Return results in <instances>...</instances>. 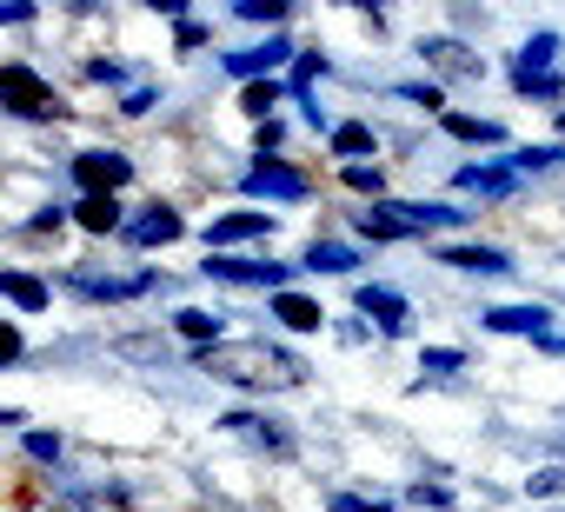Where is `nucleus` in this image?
Returning a JSON list of instances; mask_svg holds the SVG:
<instances>
[{
  "label": "nucleus",
  "mask_w": 565,
  "mask_h": 512,
  "mask_svg": "<svg viewBox=\"0 0 565 512\" xmlns=\"http://www.w3.org/2000/svg\"><path fill=\"white\" fill-rule=\"evenodd\" d=\"M200 366L226 386H253V393H294L307 380V360H294L287 346H266V340H220L200 353Z\"/></svg>",
  "instance_id": "nucleus-1"
},
{
  "label": "nucleus",
  "mask_w": 565,
  "mask_h": 512,
  "mask_svg": "<svg viewBox=\"0 0 565 512\" xmlns=\"http://www.w3.org/2000/svg\"><path fill=\"white\" fill-rule=\"evenodd\" d=\"M452 220H466V213H452V206H366L360 233L366 239H419V233L452 226Z\"/></svg>",
  "instance_id": "nucleus-2"
},
{
  "label": "nucleus",
  "mask_w": 565,
  "mask_h": 512,
  "mask_svg": "<svg viewBox=\"0 0 565 512\" xmlns=\"http://www.w3.org/2000/svg\"><path fill=\"white\" fill-rule=\"evenodd\" d=\"M0 100H8L14 114H28V120H61L67 114V100L41 74H28V67H0Z\"/></svg>",
  "instance_id": "nucleus-3"
},
{
  "label": "nucleus",
  "mask_w": 565,
  "mask_h": 512,
  "mask_svg": "<svg viewBox=\"0 0 565 512\" xmlns=\"http://www.w3.org/2000/svg\"><path fill=\"white\" fill-rule=\"evenodd\" d=\"M552 61H558V34L545 28V34H532V41L519 47V67H512V81H519V94H539V100H558V81H552Z\"/></svg>",
  "instance_id": "nucleus-4"
},
{
  "label": "nucleus",
  "mask_w": 565,
  "mask_h": 512,
  "mask_svg": "<svg viewBox=\"0 0 565 512\" xmlns=\"http://www.w3.org/2000/svg\"><path fill=\"white\" fill-rule=\"evenodd\" d=\"M74 180L87 186V200H114V193L134 180V160H120L114 147H94V153L74 160Z\"/></svg>",
  "instance_id": "nucleus-5"
},
{
  "label": "nucleus",
  "mask_w": 565,
  "mask_h": 512,
  "mask_svg": "<svg viewBox=\"0 0 565 512\" xmlns=\"http://www.w3.org/2000/svg\"><path fill=\"white\" fill-rule=\"evenodd\" d=\"M206 274L226 280V287H273V294H287V274H294V267H273V260H233V253H206Z\"/></svg>",
  "instance_id": "nucleus-6"
},
{
  "label": "nucleus",
  "mask_w": 565,
  "mask_h": 512,
  "mask_svg": "<svg viewBox=\"0 0 565 512\" xmlns=\"http://www.w3.org/2000/svg\"><path fill=\"white\" fill-rule=\"evenodd\" d=\"M246 193H253V200H307V193H313V180H307L300 167H279V160H259V167L246 173Z\"/></svg>",
  "instance_id": "nucleus-7"
},
{
  "label": "nucleus",
  "mask_w": 565,
  "mask_h": 512,
  "mask_svg": "<svg viewBox=\"0 0 565 512\" xmlns=\"http://www.w3.org/2000/svg\"><path fill=\"white\" fill-rule=\"evenodd\" d=\"M287 54H294L287 41H266V47H239V54H226V74H239V81L253 87V81H273L279 67H287Z\"/></svg>",
  "instance_id": "nucleus-8"
},
{
  "label": "nucleus",
  "mask_w": 565,
  "mask_h": 512,
  "mask_svg": "<svg viewBox=\"0 0 565 512\" xmlns=\"http://www.w3.org/2000/svg\"><path fill=\"white\" fill-rule=\"evenodd\" d=\"M180 233H186V220H180L173 206H147V213L127 226V239H134V246H167V239H180Z\"/></svg>",
  "instance_id": "nucleus-9"
},
{
  "label": "nucleus",
  "mask_w": 565,
  "mask_h": 512,
  "mask_svg": "<svg viewBox=\"0 0 565 512\" xmlns=\"http://www.w3.org/2000/svg\"><path fill=\"white\" fill-rule=\"evenodd\" d=\"M360 313H373L380 333H406V327H413V313H406V300H399L393 287H360Z\"/></svg>",
  "instance_id": "nucleus-10"
},
{
  "label": "nucleus",
  "mask_w": 565,
  "mask_h": 512,
  "mask_svg": "<svg viewBox=\"0 0 565 512\" xmlns=\"http://www.w3.org/2000/svg\"><path fill=\"white\" fill-rule=\"evenodd\" d=\"M419 54H426V67H433V74H446V81H479V61H472L459 41H426Z\"/></svg>",
  "instance_id": "nucleus-11"
},
{
  "label": "nucleus",
  "mask_w": 565,
  "mask_h": 512,
  "mask_svg": "<svg viewBox=\"0 0 565 512\" xmlns=\"http://www.w3.org/2000/svg\"><path fill=\"white\" fill-rule=\"evenodd\" d=\"M259 233H273V213H226V220L206 226V246L220 253V246H233V239H259Z\"/></svg>",
  "instance_id": "nucleus-12"
},
{
  "label": "nucleus",
  "mask_w": 565,
  "mask_h": 512,
  "mask_svg": "<svg viewBox=\"0 0 565 512\" xmlns=\"http://www.w3.org/2000/svg\"><path fill=\"white\" fill-rule=\"evenodd\" d=\"M439 267H459V274H512V260L499 246H446Z\"/></svg>",
  "instance_id": "nucleus-13"
},
{
  "label": "nucleus",
  "mask_w": 565,
  "mask_h": 512,
  "mask_svg": "<svg viewBox=\"0 0 565 512\" xmlns=\"http://www.w3.org/2000/svg\"><path fill=\"white\" fill-rule=\"evenodd\" d=\"M519 186L512 167H459V193H479V200H505Z\"/></svg>",
  "instance_id": "nucleus-14"
},
{
  "label": "nucleus",
  "mask_w": 565,
  "mask_h": 512,
  "mask_svg": "<svg viewBox=\"0 0 565 512\" xmlns=\"http://www.w3.org/2000/svg\"><path fill=\"white\" fill-rule=\"evenodd\" d=\"M486 327H492V333H532V340H545L552 313H545V307H492Z\"/></svg>",
  "instance_id": "nucleus-15"
},
{
  "label": "nucleus",
  "mask_w": 565,
  "mask_h": 512,
  "mask_svg": "<svg viewBox=\"0 0 565 512\" xmlns=\"http://www.w3.org/2000/svg\"><path fill=\"white\" fill-rule=\"evenodd\" d=\"M153 287V274H134V280H100V274H74V294H87V300H134V294H147Z\"/></svg>",
  "instance_id": "nucleus-16"
},
{
  "label": "nucleus",
  "mask_w": 565,
  "mask_h": 512,
  "mask_svg": "<svg viewBox=\"0 0 565 512\" xmlns=\"http://www.w3.org/2000/svg\"><path fill=\"white\" fill-rule=\"evenodd\" d=\"M273 320H287L294 333H320V320H327V313H320L307 294H273Z\"/></svg>",
  "instance_id": "nucleus-17"
},
{
  "label": "nucleus",
  "mask_w": 565,
  "mask_h": 512,
  "mask_svg": "<svg viewBox=\"0 0 565 512\" xmlns=\"http://www.w3.org/2000/svg\"><path fill=\"white\" fill-rule=\"evenodd\" d=\"M0 294H8L21 313H47V300H54V294H47L34 274H0Z\"/></svg>",
  "instance_id": "nucleus-18"
},
{
  "label": "nucleus",
  "mask_w": 565,
  "mask_h": 512,
  "mask_svg": "<svg viewBox=\"0 0 565 512\" xmlns=\"http://www.w3.org/2000/svg\"><path fill=\"white\" fill-rule=\"evenodd\" d=\"M220 426H233V433H246V439H253V446H266V452H287V446H294V439H287V433H279L273 419H253V413H226Z\"/></svg>",
  "instance_id": "nucleus-19"
},
{
  "label": "nucleus",
  "mask_w": 565,
  "mask_h": 512,
  "mask_svg": "<svg viewBox=\"0 0 565 512\" xmlns=\"http://www.w3.org/2000/svg\"><path fill=\"white\" fill-rule=\"evenodd\" d=\"M307 267H313V274H347V267H360V253L340 246V239H313V246H307Z\"/></svg>",
  "instance_id": "nucleus-20"
},
{
  "label": "nucleus",
  "mask_w": 565,
  "mask_h": 512,
  "mask_svg": "<svg viewBox=\"0 0 565 512\" xmlns=\"http://www.w3.org/2000/svg\"><path fill=\"white\" fill-rule=\"evenodd\" d=\"M173 327H180V333H186V340H193L200 353H206V346H220V313H206V307H186V313H180Z\"/></svg>",
  "instance_id": "nucleus-21"
},
{
  "label": "nucleus",
  "mask_w": 565,
  "mask_h": 512,
  "mask_svg": "<svg viewBox=\"0 0 565 512\" xmlns=\"http://www.w3.org/2000/svg\"><path fill=\"white\" fill-rule=\"evenodd\" d=\"M439 127H446L452 140H479V147L499 140V120H472V114H439Z\"/></svg>",
  "instance_id": "nucleus-22"
},
{
  "label": "nucleus",
  "mask_w": 565,
  "mask_h": 512,
  "mask_svg": "<svg viewBox=\"0 0 565 512\" xmlns=\"http://www.w3.org/2000/svg\"><path fill=\"white\" fill-rule=\"evenodd\" d=\"M333 153H340V160H360V153H373V127H366V120H347V127H333Z\"/></svg>",
  "instance_id": "nucleus-23"
},
{
  "label": "nucleus",
  "mask_w": 565,
  "mask_h": 512,
  "mask_svg": "<svg viewBox=\"0 0 565 512\" xmlns=\"http://www.w3.org/2000/svg\"><path fill=\"white\" fill-rule=\"evenodd\" d=\"M74 220H81L87 233H114V226H120V206H114V200H81Z\"/></svg>",
  "instance_id": "nucleus-24"
},
{
  "label": "nucleus",
  "mask_w": 565,
  "mask_h": 512,
  "mask_svg": "<svg viewBox=\"0 0 565 512\" xmlns=\"http://www.w3.org/2000/svg\"><path fill=\"white\" fill-rule=\"evenodd\" d=\"M239 107H246V114H253V120H259V127H266V114H273V107H279V87H273V81H253V87H246V94H239Z\"/></svg>",
  "instance_id": "nucleus-25"
},
{
  "label": "nucleus",
  "mask_w": 565,
  "mask_h": 512,
  "mask_svg": "<svg viewBox=\"0 0 565 512\" xmlns=\"http://www.w3.org/2000/svg\"><path fill=\"white\" fill-rule=\"evenodd\" d=\"M545 167H558V147H519L512 153V173H545Z\"/></svg>",
  "instance_id": "nucleus-26"
},
{
  "label": "nucleus",
  "mask_w": 565,
  "mask_h": 512,
  "mask_svg": "<svg viewBox=\"0 0 565 512\" xmlns=\"http://www.w3.org/2000/svg\"><path fill=\"white\" fill-rule=\"evenodd\" d=\"M239 21H287V8H279V0H239Z\"/></svg>",
  "instance_id": "nucleus-27"
},
{
  "label": "nucleus",
  "mask_w": 565,
  "mask_h": 512,
  "mask_svg": "<svg viewBox=\"0 0 565 512\" xmlns=\"http://www.w3.org/2000/svg\"><path fill=\"white\" fill-rule=\"evenodd\" d=\"M320 74H327V61H320V54H300V61H294V87H300V94H307Z\"/></svg>",
  "instance_id": "nucleus-28"
},
{
  "label": "nucleus",
  "mask_w": 565,
  "mask_h": 512,
  "mask_svg": "<svg viewBox=\"0 0 565 512\" xmlns=\"http://www.w3.org/2000/svg\"><path fill=\"white\" fill-rule=\"evenodd\" d=\"M459 366H466L459 346H433V353H426V373H459Z\"/></svg>",
  "instance_id": "nucleus-29"
},
{
  "label": "nucleus",
  "mask_w": 565,
  "mask_h": 512,
  "mask_svg": "<svg viewBox=\"0 0 565 512\" xmlns=\"http://www.w3.org/2000/svg\"><path fill=\"white\" fill-rule=\"evenodd\" d=\"M347 186H353V193H380L386 180H380V167H347Z\"/></svg>",
  "instance_id": "nucleus-30"
},
{
  "label": "nucleus",
  "mask_w": 565,
  "mask_h": 512,
  "mask_svg": "<svg viewBox=\"0 0 565 512\" xmlns=\"http://www.w3.org/2000/svg\"><path fill=\"white\" fill-rule=\"evenodd\" d=\"M525 486H532L539 499H552V492H565V472H558V466H545V472H532Z\"/></svg>",
  "instance_id": "nucleus-31"
},
{
  "label": "nucleus",
  "mask_w": 565,
  "mask_h": 512,
  "mask_svg": "<svg viewBox=\"0 0 565 512\" xmlns=\"http://www.w3.org/2000/svg\"><path fill=\"white\" fill-rule=\"evenodd\" d=\"M333 512H393V505H380V499H353V492H333Z\"/></svg>",
  "instance_id": "nucleus-32"
},
{
  "label": "nucleus",
  "mask_w": 565,
  "mask_h": 512,
  "mask_svg": "<svg viewBox=\"0 0 565 512\" xmlns=\"http://www.w3.org/2000/svg\"><path fill=\"white\" fill-rule=\"evenodd\" d=\"M28 452H34V459H61V439H54V433H28Z\"/></svg>",
  "instance_id": "nucleus-33"
},
{
  "label": "nucleus",
  "mask_w": 565,
  "mask_h": 512,
  "mask_svg": "<svg viewBox=\"0 0 565 512\" xmlns=\"http://www.w3.org/2000/svg\"><path fill=\"white\" fill-rule=\"evenodd\" d=\"M406 499H413V505H446V499H452V492H446V486H426V479H419V486H413V492H406Z\"/></svg>",
  "instance_id": "nucleus-34"
},
{
  "label": "nucleus",
  "mask_w": 565,
  "mask_h": 512,
  "mask_svg": "<svg viewBox=\"0 0 565 512\" xmlns=\"http://www.w3.org/2000/svg\"><path fill=\"white\" fill-rule=\"evenodd\" d=\"M558 127H565V114H558Z\"/></svg>",
  "instance_id": "nucleus-35"
}]
</instances>
